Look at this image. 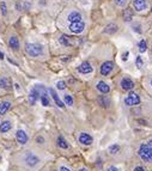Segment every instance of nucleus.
Listing matches in <instances>:
<instances>
[{
	"label": "nucleus",
	"instance_id": "nucleus-27",
	"mask_svg": "<svg viewBox=\"0 0 152 171\" xmlns=\"http://www.w3.org/2000/svg\"><path fill=\"white\" fill-rule=\"evenodd\" d=\"M59 41H60V43H61L62 45H65V47H69V37H67V36H65V35H62V36L59 38Z\"/></svg>",
	"mask_w": 152,
	"mask_h": 171
},
{
	"label": "nucleus",
	"instance_id": "nucleus-10",
	"mask_svg": "<svg viewBox=\"0 0 152 171\" xmlns=\"http://www.w3.org/2000/svg\"><path fill=\"white\" fill-rule=\"evenodd\" d=\"M16 138H17V141L20 144V145H25V144L28 143V135H27V133H25L24 130H22V129L17 130Z\"/></svg>",
	"mask_w": 152,
	"mask_h": 171
},
{
	"label": "nucleus",
	"instance_id": "nucleus-42",
	"mask_svg": "<svg viewBox=\"0 0 152 171\" xmlns=\"http://www.w3.org/2000/svg\"><path fill=\"white\" fill-rule=\"evenodd\" d=\"M151 85H152V79H151Z\"/></svg>",
	"mask_w": 152,
	"mask_h": 171
},
{
	"label": "nucleus",
	"instance_id": "nucleus-28",
	"mask_svg": "<svg viewBox=\"0 0 152 171\" xmlns=\"http://www.w3.org/2000/svg\"><path fill=\"white\" fill-rule=\"evenodd\" d=\"M0 10H1L2 16H6V14H7V6H6L5 1H1V2H0Z\"/></svg>",
	"mask_w": 152,
	"mask_h": 171
},
{
	"label": "nucleus",
	"instance_id": "nucleus-21",
	"mask_svg": "<svg viewBox=\"0 0 152 171\" xmlns=\"http://www.w3.org/2000/svg\"><path fill=\"white\" fill-rule=\"evenodd\" d=\"M98 103H99V105H102L104 108H107V107L110 105V100H108L106 96H99L98 97Z\"/></svg>",
	"mask_w": 152,
	"mask_h": 171
},
{
	"label": "nucleus",
	"instance_id": "nucleus-37",
	"mask_svg": "<svg viewBox=\"0 0 152 171\" xmlns=\"http://www.w3.org/2000/svg\"><path fill=\"white\" fill-rule=\"evenodd\" d=\"M37 141H39V143H43V138L39 136V138H37Z\"/></svg>",
	"mask_w": 152,
	"mask_h": 171
},
{
	"label": "nucleus",
	"instance_id": "nucleus-22",
	"mask_svg": "<svg viewBox=\"0 0 152 171\" xmlns=\"http://www.w3.org/2000/svg\"><path fill=\"white\" fill-rule=\"evenodd\" d=\"M0 87L5 89V90L10 89V80L7 78H5V77H1L0 78Z\"/></svg>",
	"mask_w": 152,
	"mask_h": 171
},
{
	"label": "nucleus",
	"instance_id": "nucleus-5",
	"mask_svg": "<svg viewBox=\"0 0 152 171\" xmlns=\"http://www.w3.org/2000/svg\"><path fill=\"white\" fill-rule=\"evenodd\" d=\"M24 162H25V164L30 166V168H34V166H36L39 163H40V159L37 156H35V155H32L31 152H28L27 155H25V157H24Z\"/></svg>",
	"mask_w": 152,
	"mask_h": 171
},
{
	"label": "nucleus",
	"instance_id": "nucleus-23",
	"mask_svg": "<svg viewBox=\"0 0 152 171\" xmlns=\"http://www.w3.org/2000/svg\"><path fill=\"white\" fill-rule=\"evenodd\" d=\"M57 146L59 147H61V148H69V144H67V141L64 139V136H59L57 138Z\"/></svg>",
	"mask_w": 152,
	"mask_h": 171
},
{
	"label": "nucleus",
	"instance_id": "nucleus-12",
	"mask_svg": "<svg viewBox=\"0 0 152 171\" xmlns=\"http://www.w3.org/2000/svg\"><path fill=\"white\" fill-rule=\"evenodd\" d=\"M48 92L50 93V96H52L53 100L55 102V104L59 107V108H64V107H65V105H64V102L60 100V97L57 96V93H56V91L54 90V89H49V90H48Z\"/></svg>",
	"mask_w": 152,
	"mask_h": 171
},
{
	"label": "nucleus",
	"instance_id": "nucleus-24",
	"mask_svg": "<svg viewBox=\"0 0 152 171\" xmlns=\"http://www.w3.org/2000/svg\"><path fill=\"white\" fill-rule=\"evenodd\" d=\"M120 150H121L120 145L114 144V145H111L110 147H109V153H110V155H116V153H119V152H120Z\"/></svg>",
	"mask_w": 152,
	"mask_h": 171
},
{
	"label": "nucleus",
	"instance_id": "nucleus-4",
	"mask_svg": "<svg viewBox=\"0 0 152 171\" xmlns=\"http://www.w3.org/2000/svg\"><path fill=\"white\" fill-rule=\"evenodd\" d=\"M84 29H85V23H84L83 20L74 22V23H69V30H71V32H73V34L79 35V34L83 32Z\"/></svg>",
	"mask_w": 152,
	"mask_h": 171
},
{
	"label": "nucleus",
	"instance_id": "nucleus-26",
	"mask_svg": "<svg viewBox=\"0 0 152 171\" xmlns=\"http://www.w3.org/2000/svg\"><path fill=\"white\" fill-rule=\"evenodd\" d=\"M64 100H65L66 105H69V107H72V105H73V98H72L71 95H65V96H64Z\"/></svg>",
	"mask_w": 152,
	"mask_h": 171
},
{
	"label": "nucleus",
	"instance_id": "nucleus-16",
	"mask_svg": "<svg viewBox=\"0 0 152 171\" xmlns=\"http://www.w3.org/2000/svg\"><path fill=\"white\" fill-rule=\"evenodd\" d=\"M9 44H10V47L13 49V50H18L19 49V40L16 37V36H12V37H10V40H9Z\"/></svg>",
	"mask_w": 152,
	"mask_h": 171
},
{
	"label": "nucleus",
	"instance_id": "nucleus-18",
	"mask_svg": "<svg viewBox=\"0 0 152 171\" xmlns=\"http://www.w3.org/2000/svg\"><path fill=\"white\" fill-rule=\"evenodd\" d=\"M10 108H11V103L10 102H1L0 103V115L6 114Z\"/></svg>",
	"mask_w": 152,
	"mask_h": 171
},
{
	"label": "nucleus",
	"instance_id": "nucleus-1",
	"mask_svg": "<svg viewBox=\"0 0 152 171\" xmlns=\"http://www.w3.org/2000/svg\"><path fill=\"white\" fill-rule=\"evenodd\" d=\"M138 155L140 156V158L145 162H152V147L149 146L147 144H144L140 146V148L138 150Z\"/></svg>",
	"mask_w": 152,
	"mask_h": 171
},
{
	"label": "nucleus",
	"instance_id": "nucleus-33",
	"mask_svg": "<svg viewBox=\"0 0 152 171\" xmlns=\"http://www.w3.org/2000/svg\"><path fill=\"white\" fill-rule=\"evenodd\" d=\"M128 55H129V53H128V52H124V54H122V60H124V61H127Z\"/></svg>",
	"mask_w": 152,
	"mask_h": 171
},
{
	"label": "nucleus",
	"instance_id": "nucleus-25",
	"mask_svg": "<svg viewBox=\"0 0 152 171\" xmlns=\"http://www.w3.org/2000/svg\"><path fill=\"white\" fill-rule=\"evenodd\" d=\"M138 47H139V52H140V53H145L146 49H147V44H146V42H145L144 40H141V41L139 42Z\"/></svg>",
	"mask_w": 152,
	"mask_h": 171
},
{
	"label": "nucleus",
	"instance_id": "nucleus-41",
	"mask_svg": "<svg viewBox=\"0 0 152 171\" xmlns=\"http://www.w3.org/2000/svg\"><path fill=\"white\" fill-rule=\"evenodd\" d=\"M151 53H152V45H151Z\"/></svg>",
	"mask_w": 152,
	"mask_h": 171
},
{
	"label": "nucleus",
	"instance_id": "nucleus-7",
	"mask_svg": "<svg viewBox=\"0 0 152 171\" xmlns=\"http://www.w3.org/2000/svg\"><path fill=\"white\" fill-rule=\"evenodd\" d=\"M92 71H94V67H92V65H91L90 62H87V61H84L83 64H80L79 67H78V72H79L80 74H89V73H91Z\"/></svg>",
	"mask_w": 152,
	"mask_h": 171
},
{
	"label": "nucleus",
	"instance_id": "nucleus-32",
	"mask_svg": "<svg viewBox=\"0 0 152 171\" xmlns=\"http://www.w3.org/2000/svg\"><path fill=\"white\" fill-rule=\"evenodd\" d=\"M132 28H133V30H134L135 32H138V34L141 32V27H140L139 24H133V25H132Z\"/></svg>",
	"mask_w": 152,
	"mask_h": 171
},
{
	"label": "nucleus",
	"instance_id": "nucleus-13",
	"mask_svg": "<svg viewBox=\"0 0 152 171\" xmlns=\"http://www.w3.org/2000/svg\"><path fill=\"white\" fill-rule=\"evenodd\" d=\"M40 98V92H39V90L36 89V87H34L32 90H31V92H30V95H29V100H30V104L31 105H34L35 103H36V100Z\"/></svg>",
	"mask_w": 152,
	"mask_h": 171
},
{
	"label": "nucleus",
	"instance_id": "nucleus-8",
	"mask_svg": "<svg viewBox=\"0 0 152 171\" xmlns=\"http://www.w3.org/2000/svg\"><path fill=\"white\" fill-rule=\"evenodd\" d=\"M78 140H79V143L82 144V145L89 146V145H91V144H92V141H94V138H92L90 134H87V133H80V135H79Z\"/></svg>",
	"mask_w": 152,
	"mask_h": 171
},
{
	"label": "nucleus",
	"instance_id": "nucleus-11",
	"mask_svg": "<svg viewBox=\"0 0 152 171\" xmlns=\"http://www.w3.org/2000/svg\"><path fill=\"white\" fill-rule=\"evenodd\" d=\"M67 20H69V23L79 22V20H83V16H82L80 12H78V11H72L69 14V17H67Z\"/></svg>",
	"mask_w": 152,
	"mask_h": 171
},
{
	"label": "nucleus",
	"instance_id": "nucleus-31",
	"mask_svg": "<svg viewBox=\"0 0 152 171\" xmlns=\"http://www.w3.org/2000/svg\"><path fill=\"white\" fill-rule=\"evenodd\" d=\"M135 64H137V67H138V68H141V67H143V64H144V62H143V59H141V56L137 57Z\"/></svg>",
	"mask_w": 152,
	"mask_h": 171
},
{
	"label": "nucleus",
	"instance_id": "nucleus-38",
	"mask_svg": "<svg viewBox=\"0 0 152 171\" xmlns=\"http://www.w3.org/2000/svg\"><path fill=\"white\" fill-rule=\"evenodd\" d=\"M147 145H149V146H151V147H152V139H150V140L147 141Z\"/></svg>",
	"mask_w": 152,
	"mask_h": 171
},
{
	"label": "nucleus",
	"instance_id": "nucleus-29",
	"mask_svg": "<svg viewBox=\"0 0 152 171\" xmlns=\"http://www.w3.org/2000/svg\"><path fill=\"white\" fill-rule=\"evenodd\" d=\"M114 2H115L116 6H119V7H124V5L127 4V0H114Z\"/></svg>",
	"mask_w": 152,
	"mask_h": 171
},
{
	"label": "nucleus",
	"instance_id": "nucleus-3",
	"mask_svg": "<svg viewBox=\"0 0 152 171\" xmlns=\"http://www.w3.org/2000/svg\"><path fill=\"white\" fill-rule=\"evenodd\" d=\"M139 103H140V96L135 92H129L127 95V97L124 98V104L128 105V107L138 105Z\"/></svg>",
	"mask_w": 152,
	"mask_h": 171
},
{
	"label": "nucleus",
	"instance_id": "nucleus-14",
	"mask_svg": "<svg viewBox=\"0 0 152 171\" xmlns=\"http://www.w3.org/2000/svg\"><path fill=\"white\" fill-rule=\"evenodd\" d=\"M133 86H134V83H133V80H131L129 78H124L122 80H121V87L126 90V91H131L132 89H133Z\"/></svg>",
	"mask_w": 152,
	"mask_h": 171
},
{
	"label": "nucleus",
	"instance_id": "nucleus-34",
	"mask_svg": "<svg viewBox=\"0 0 152 171\" xmlns=\"http://www.w3.org/2000/svg\"><path fill=\"white\" fill-rule=\"evenodd\" d=\"M134 171H145V169H144L143 166H137V168L134 169Z\"/></svg>",
	"mask_w": 152,
	"mask_h": 171
},
{
	"label": "nucleus",
	"instance_id": "nucleus-35",
	"mask_svg": "<svg viewBox=\"0 0 152 171\" xmlns=\"http://www.w3.org/2000/svg\"><path fill=\"white\" fill-rule=\"evenodd\" d=\"M60 171H71L69 168H66V166H60Z\"/></svg>",
	"mask_w": 152,
	"mask_h": 171
},
{
	"label": "nucleus",
	"instance_id": "nucleus-19",
	"mask_svg": "<svg viewBox=\"0 0 152 171\" xmlns=\"http://www.w3.org/2000/svg\"><path fill=\"white\" fill-rule=\"evenodd\" d=\"M117 25L116 24H114V23H111V24H108L106 29H104V32L106 34H109V35H113V34H115L116 31H117Z\"/></svg>",
	"mask_w": 152,
	"mask_h": 171
},
{
	"label": "nucleus",
	"instance_id": "nucleus-36",
	"mask_svg": "<svg viewBox=\"0 0 152 171\" xmlns=\"http://www.w3.org/2000/svg\"><path fill=\"white\" fill-rule=\"evenodd\" d=\"M107 171H119L115 166H110V168H108V170Z\"/></svg>",
	"mask_w": 152,
	"mask_h": 171
},
{
	"label": "nucleus",
	"instance_id": "nucleus-17",
	"mask_svg": "<svg viewBox=\"0 0 152 171\" xmlns=\"http://www.w3.org/2000/svg\"><path fill=\"white\" fill-rule=\"evenodd\" d=\"M11 128H12V123L10 121H4V122L0 123V132L1 133H6Z\"/></svg>",
	"mask_w": 152,
	"mask_h": 171
},
{
	"label": "nucleus",
	"instance_id": "nucleus-15",
	"mask_svg": "<svg viewBox=\"0 0 152 171\" xmlns=\"http://www.w3.org/2000/svg\"><path fill=\"white\" fill-rule=\"evenodd\" d=\"M97 90L101 92V93H108L109 91H110V87H109V85L107 84V83H104V82H98L97 83Z\"/></svg>",
	"mask_w": 152,
	"mask_h": 171
},
{
	"label": "nucleus",
	"instance_id": "nucleus-6",
	"mask_svg": "<svg viewBox=\"0 0 152 171\" xmlns=\"http://www.w3.org/2000/svg\"><path fill=\"white\" fill-rule=\"evenodd\" d=\"M113 68H114V64L111 62V61H106V62H103L102 64V66H101V68H99V72H101V74L102 75H108L111 71H113Z\"/></svg>",
	"mask_w": 152,
	"mask_h": 171
},
{
	"label": "nucleus",
	"instance_id": "nucleus-40",
	"mask_svg": "<svg viewBox=\"0 0 152 171\" xmlns=\"http://www.w3.org/2000/svg\"><path fill=\"white\" fill-rule=\"evenodd\" d=\"M78 171H87V170H86L85 168H82V169H79V170H78Z\"/></svg>",
	"mask_w": 152,
	"mask_h": 171
},
{
	"label": "nucleus",
	"instance_id": "nucleus-30",
	"mask_svg": "<svg viewBox=\"0 0 152 171\" xmlns=\"http://www.w3.org/2000/svg\"><path fill=\"white\" fill-rule=\"evenodd\" d=\"M56 87H57L59 90H65V89H66V83L62 82V80H60V82L56 83Z\"/></svg>",
	"mask_w": 152,
	"mask_h": 171
},
{
	"label": "nucleus",
	"instance_id": "nucleus-20",
	"mask_svg": "<svg viewBox=\"0 0 152 171\" xmlns=\"http://www.w3.org/2000/svg\"><path fill=\"white\" fill-rule=\"evenodd\" d=\"M122 17H124V22H131L132 20V17H133V12L131 9H124V12H122Z\"/></svg>",
	"mask_w": 152,
	"mask_h": 171
},
{
	"label": "nucleus",
	"instance_id": "nucleus-2",
	"mask_svg": "<svg viewBox=\"0 0 152 171\" xmlns=\"http://www.w3.org/2000/svg\"><path fill=\"white\" fill-rule=\"evenodd\" d=\"M25 52L30 56L37 57L43 53V48H42V45L36 44V43H27L25 44Z\"/></svg>",
	"mask_w": 152,
	"mask_h": 171
},
{
	"label": "nucleus",
	"instance_id": "nucleus-9",
	"mask_svg": "<svg viewBox=\"0 0 152 171\" xmlns=\"http://www.w3.org/2000/svg\"><path fill=\"white\" fill-rule=\"evenodd\" d=\"M133 7L135 9V11L143 12L147 9V2L146 0H133Z\"/></svg>",
	"mask_w": 152,
	"mask_h": 171
},
{
	"label": "nucleus",
	"instance_id": "nucleus-39",
	"mask_svg": "<svg viewBox=\"0 0 152 171\" xmlns=\"http://www.w3.org/2000/svg\"><path fill=\"white\" fill-rule=\"evenodd\" d=\"M2 59H4V54L0 52V60H2Z\"/></svg>",
	"mask_w": 152,
	"mask_h": 171
}]
</instances>
